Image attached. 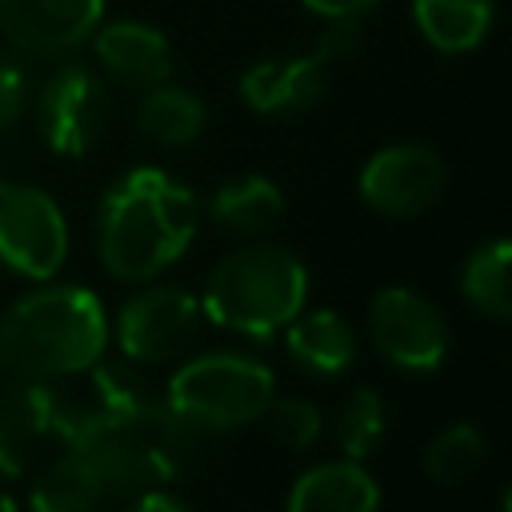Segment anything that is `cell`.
<instances>
[{"label": "cell", "instance_id": "obj_2", "mask_svg": "<svg viewBox=\"0 0 512 512\" xmlns=\"http://www.w3.org/2000/svg\"><path fill=\"white\" fill-rule=\"evenodd\" d=\"M108 344V312L84 284L40 280L0 312V368L20 380L84 376Z\"/></svg>", "mask_w": 512, "mask_h": 512}, {"label": "cell", "instance_id": "obj_15", "mask_svg": "<svg viewBox=\"0 0 512 512\" xmlns=\"http://www.w3.org/2000/svg\"><path fill=\"white\" fill-rule=\"evenodd\" d=\"M284 512H380V484L360 460H320L296 476Z\"/></svg>", "mask_w": 512, "mask_h": 512}, {"label": "cell", "instance_id": "obj_16", "mask_svg": "<svg viewBox=\"0 0 512 512\" xmlns=\"http://www.w3.org/2000/svg\"><path fill=\"white\" fill-rule=\"evenodd\" d=\"M204 212H208L216 232H224L232 240H260L284 216V192L276 180L248 172V176L220 184Z\"/></svg>", "mask_w": 512, "mask_h": 512}, {"label": "cell", "instance_id": "obj_27", "mask_svg": "<svg viewBox=\"0 0 512 512\" xmlns=\"http://www.w3.org/2000/svg\"><path fill=\"white\" fill-rule=\"evenodd\" d=\"M124 512H196V508H192L184 496L168 492V488H148V492L128 496Z\"/></svg>", "mask_w": 512, "mask_h": 512}, {"label": "cell", "instance_id": "obj_23", "mask_svg": "<svg viewBox=\"0 0 512 512\" xmlns=\"http://www.w3.org/2000/svg\"><path fill=\"white\" fill-rule=\"evenodd\" d=\"M260 420H268L272 436H276L280 444L296 448V452L312 448V444L320 440V432H324L320 408H316L312 400H304V396H272V404L264 408Z\"/></svg>", "mask_w": 512, "mask_h": 512}, {"label": "cell", "instance_id": "obj_9", "mask_svg": "<svg viewBox=\"0 0 512 512\" xmlns=\"http://www.w3.org/2000/svg\"><path fill=\"white\" fill-rule=\"evenodd\" d=\"M368 340L396 372L424 376L448 360V320L416 288L388 284L368 300Z\"/></svg>", "mask_w": 512, "mask_h": 512}, {"label": "cell", "instance_id": "obj_26", "mask_svg": "<svg viewBox=\"0 0 512 512\" xmlns=\"http://www.w3.org/2000/svg\"><path fill=\"white\" fill-rule=\"evenodd\" d=\"M28 104H32V84H28L20 56L0 52V132L16 128L28 112Z\"/></svg>", "mask_w": 512, "mask_h": 512}, {"label": "cell", "instance_id": "obj_24", "mask_svg": "<svg viewBox=\"0 0 512 512\" xmlns=\"http://www.w3.org/2000/svg\"><path fill=\"white\" fill-rule=\"evenodd\" d=\"M32 444H36V432L0 396V480H20L32 468Z\"/></svg>", "mask_w": 512, "mask_h": 512}, {"label": "cell", "instance_id": "obj_19", "mask_svg": "<svg viewBox=\"0 0 512 512\" xmlns=\"http://www.w3.org/2000/svg\"><path fill=\"white\" fill-rule=\"evenodd\" d=\"M204 124H208V104L192 88L164 80V84L140 92L136 128L152 144H160V148H188V144L200 140Z\"/></svg>", "mask_w": 512, "mask_h": 512}, {"label": "cell", "instance_id": "obj_18", "mask_svg": "<svg viewBox=\"0 0 512 512\" xmlns=\"http://www.w3.org/2000/svg\"><path fill=\"white\" fill-rule=\"evenodd\" d=\"M412 24L440 56L476 52L496 24V0H412Z\"/></svg>", "mask_w": 512, "mask_h": 512}, {"label": "cell", "instance_id": "obj_7", "mask_svg": "<svg viewBox=\"0 0 512 512\" xmlns=\"http://www.w3.org/2000/svg\"><path fill=\"white\" fill-rule=\"evenodd\" d=\"M72 248L64 208L36 184L0 180V264L32 284L52 280Z\"/></svg>", "mask_w": 512, "mask_h": 512}, {"label": "cell", "instance_id": "obj_8", "mask_svg": "<svg viewBox=\"0 0 512 512\" xmlns=\"http://www.w3.org/2000/svg\"><path fill=\"white\" fill-rule=\"evenodd\" d=\"M36 132L56 156L92 152L112 120V88L88 64H60L32 100Z\"/></svg>", "mask_w": 512, "mask_h": 512}, {"label": "cell", "instance_id": "obj_4", "mask_svg": "<svg viewBox=\"0 0 512 512\" xmlns=\"http://www.w3.org/2000/svg\"><path fill=\"white\" fill-rule=\"evenodd\" d=\"M196 440L200 436L176 420L160 396L132 412H100V424L80 452L92 456L112 500H128L136 492L176 484L192 468Z\"/></svg>", "mask_w": 512, "mask_h": 512}, {"label": "cell", "instance_id": "obj_28", "mask_svg": "<svg viewBox=\"0 0 512 512\" xmlns=\"http://www.w3.org/2000/svg\"><path fill=\"white\" fill-rule=\"evenodd\" d=\"M312 16L328 20V16H368L380 0H300Z\"/></svg>", "mask_w": 512, "mask_h": 512}, {"label": "cell", "instance_id": "obj_11", "mask_svg": "<svg viewBox=\"0 0 512 512\" xmlns=\"http://www.w3.org/2000/svg\"><path fill=\"white\" fill-rule=\"evenodd\" d=\"M108 0H0V36L16 56L64 60L80 52Z\"/></svg>", "mask_w": 512, "mask_h": 512}, {"label": "cell", "instance_id": "obj_12", "mask_svg": "<svg viewBox=\"0 0 512 512\" xmlns=\"http://www.w3.org/2000/svg\"><path fill=\"white\" fill-rule=\"evenodd\" d=\"M88 44L96 56V72L108 80V88L140 96L172 80V44L148 20H100Z\"/></svg>", "mask_w": 512, "mask_h": 512}, {"label": "cell", "instance_id": "obj_1", "mask_svg": "<svg viewBox=\"0 0 512 512\" xmlns=\"http://www.w3.org/2000/svg\"><path fill=\"white\" fill-rule=\"evenodd\" d=\"M196 224V192L156 164H136L100 192L96 256L112 280L144 284L188 252Z\"/></svg>", "mask_w": 512, "mask_h": 512}, {"label": "cell", "instance_id": "obj_13", "mask_svg": "<svg viewBox=\"0 0 512 512\" xmlns=\"http://www.w3.org/2000/svg\"><path fill=\"white\" fill-rule=\"evenodd\" d=\"M328 92V68L304 52V56H264L248 64L236 80V96L248 112L284 120V116H304L316 108Z\"/></svg>", "mask_w": 512, "mask_h": 512}, {"label": "cell", "instance_id": "obj_21", "mask_svg": "<svg viewBox=\"0 0 512 512\" xmlns=\"http://www.w3.org/2000/svg\"><path fill=\"white\" fill-rule=\"evenodd\" d=\"M484 460H488V436L476 424L460 420V424L440 428L428 440V448H424V476L432 484H460V480L476 476L484 468Z\"/></svg>", "mask_w": 512, "mask_h": 512}, {"label": "cell", "instance_id": "obj_10", "mask_svg": "<svg viewBox=\"0 0 512 512\" xmlns=\"http://www.w3.org/2000/svg\"><path fill=\"white\" fill-rule=\"evenodd\" d=\"M360 200L388 220H408L428 212L444 188H448V164L436 148L400 140L388 148H376L360 168Z\"/></svg>", "mask_w": 512, "mask_h": 512}, {"label": "cell", "instance_id": "obj_25", "mask_svg": "<svg viewBox=\"0 0 512 512\" xmlns=\"http://www.w3.org/2000/svg\"><path fill=\"white\" fill-rule=\"evenodd\" d=\"M364 44V16H328L320 20V32L312 40V56L332 68V64H344L360 52Z\"/></svg>", "mask_w": 512, "mask_h": 512}, {"label": "cell", "instance_id": "obj_5", "mask_svg": "<svg viewBox=\"0 0 512 512\" xmlns=\"http://www.w3.org/2000/svg\"><path fill=\"white\" fill-rule=\"evenodd\" d=\"M160 396L172 416L184 420L196 436L240 432L256 424L272 404L276 376L260 356H248L240 348H216L184 356Z\"/></svg>", "mask_w": 512, "mask_h": 512}, {"label": "cell", "instance_id": "obj_22", "mask_svg": "<svg viewBox=\"0 0 512 512\" xmlns=\"http://www.w3.org/2000/svg\"><path fill=\"white\" fill-rule=\"evenodd\" d=\"M388 436V404L376 388H356L336 412V444L348 460H368Z\"/></svg>", "mask_w": 512, "mask_h": 512}, {"label": "cell", "instance_id": "obj_6", "mask_svg": "<svg viewBox=\"0 0 512 512\" xmlns=\"http://www.w3.org/2000/svg\"><path fill=\"white\" fill-rule=\"evenodd\" d=\"M200 324H204V312L188 288L144 280L116 308V320H108V332L124 360L140 368H164V364H180L192 352Z\"/></svg>", "mask_w": 512, "mask_h": 512}, {"label": "cell", "instance_id": "obj_20", "mask_svg": "<svg viewBox=\"0 0 512 512\" xmlns=\"http://www.w3.org/2000/svg\"><path fill=\"white\" fill-rule=\"evenodd\" d=\"M508 268H512V244L504 236H492L476 244L464 264H460V296L472 312H480L492 324H504L512 316V288H508Z\"/></svg>", "mask_w": 512, "mask_h": 512}, {"label": "cell", "instance_id": "obj_3", "mask_svg": "<svg viewBox=\"0 0 512 512\" xmlns=\"http://www.w3.org/2000/svg\"><path fill=\"white\" fill-rule=\"evenodd\" d=\"M196 300L208 324L244 340H272L308 304V268L284 244L244 240L208 268Z\"/></svg>", "mask_w": 512, "mask_h": 512}, {"label": "cell", "instance_id": "obj_17", "mask_svg": "<svg viewBox=\"0 0 512 512\" xmlns=\"http://www.w3.org/2000/svg\"><path fill=\"white\" fill-rule=\"evenodd\" d=\"M108 500L112 492L100 468L80 448H64L52 464L32 476L28 488V512H100Z\"/></svg>", "mask_w": 512, "mask_h": 512}, {"label": "cell", "instance_id": "obj_30", "mask_svg": "<svg viewBox=\"0 0 512 512\" xmlns=\"http://www.w3.org/2000/svg\"><path fill=\"white\" fill-rule=\"evenodd\" d=\"M0 180H4V176H0Z\"/></svg>", "mask_w": 512, "mask_h": 512}, {"label": "cell", "instance_id": "obj_29", "mask_svg": "<svg viewBox=\"0 0 512 512\" xmlns=\"http://www.w3.org/2000/svg\"><path fill=\"white\" fill-rule=\"evenodd\" d=\"M0 512H20V508H16V500H12V492H8L4 484H0Z\"/></svg>", "mask_w": 512, "mask_h": 512}, {"label": "cell", "instance_id": "obj_14", "mask_svg": "<svg viewBox=\"0 0 512 512\" xmlns=\"http://www.w3.org/2000/svg\"><path fill=\"white\" fill-rule=\"evenodd\" d=\"M284 352L288 360L308 376H344L360 356V336L336 308H300L284 324Z\"/></svg>", "mask_w": 512, "mask_h": 512}]
</instances>
